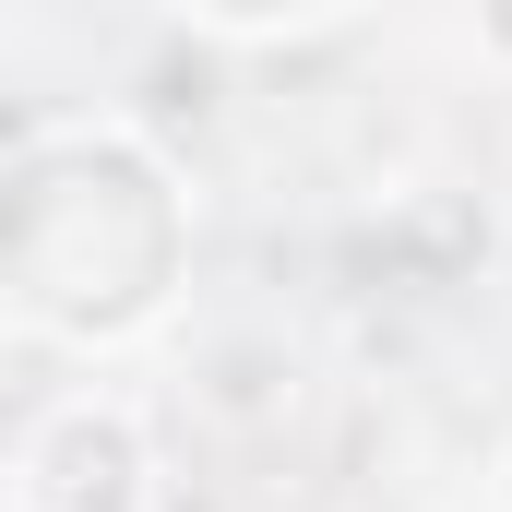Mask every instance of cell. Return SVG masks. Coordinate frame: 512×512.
Masks as SVG:
<instances>
[{
	"label": "cell",
	"mask_w": 512,
	"mask_h": 512,
	"mask_svg": "<svg viewBox=\"0 0 512 512\" xmlns=\"http://www.w3.org/2000/svg\"><path fill=\"white\" fill-rule=\"evenodd\" d=\"M191 191L131 120H36L0 143V310L48 346H131L179 310Z\"/></svg>",
	"instance_id": "obj_1"
},
{
	"label": "cell",
	"mask_w": 512,
	"mask_h": 512,
	"mask_svg": "<svg viewBox=\"0 0 512 512\" xmlns=\"http://www.w3.org/2000/svg\"><path fill=\"white\" fill-rule=\"evenodd\" d=\"M24 501L36 512H155V441L120 393H72L24 441Z\"/></svg>",
	"instance_id": "obj_2"
},
{
	"label": "cell",
	"mask_w": 512,
	"mask_h": 512,
	"mask_svg": "<svg viewBox=\"0 0 512 512\" xmlns=\"http://www.w3.org/2000/svg\"><path fill=\"white\" fill-rule=\"evenodd\" d=\"M334 12H191V36L203 48H298V36H322Z\"/></svg>",
	"instance_id": "obj_3"
},
{
	"label": "cell",
	"mask_w": 512,
	"mask_h": 512,
	"mask_svg": "<svg viewBox=\"0 0 512 512\" xmlns=\"http://www.w3.org/2000/svg\"><path fill=\"white\" fill-rule=\"evenodd\" d=\"M477 48H489V60H512V24H477Z\"/></svg>",
	"instance_id": "obj_4"
},
{
	"label": "cell",
	"mask_w": 512,
	"mask_h": 512,
	"mask_svg": "<svg viewBox=\"0 0 512 512\" xmlns=\"http://www.w3.org/2000/svg\"><path fill=\"white\" fill-rule=\"evenodd\" d=\"M501 512H512V453H501Z\"/></svg>",
	"instance_id": "obj_5"
}]
</instances>
